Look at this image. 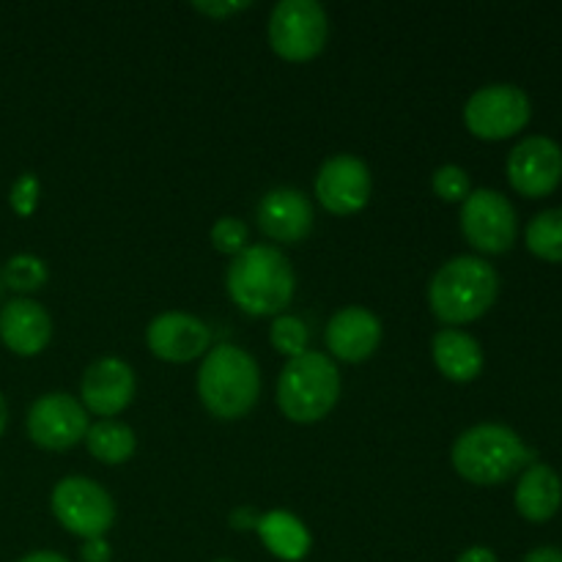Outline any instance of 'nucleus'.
Listing matches in <instances>:
<instances>
[{
    "mask_svg": "<svg viewBox=\"0 0 562 562\" xmlns=\"http://www.w3.org/2000/svg\"><path fill=\"white\" fill-rule=\"evenodd\" d=\"M532 115L530 97L519 86L494 82L477 88L464 108V121L472 135L483 140H503L527 126Z\"/></svg>",
    "mask_w": 562,
    "mask_h": 562,
    "instance_id": "0eeeda50",
    "label": "nucleus"
},
{
    "mask_svg": "<svg viewBox=\"0 0 562 562\" xmlns=\"http://www.w3.org/2000/svg\"><path fill=\"white\" fill-rule=\"evenodd\" d=\"M214 562H234V560H214Z\"/></svg>",
    "mask_w": 562,
    "mask_h": 562,
    "instance_id": "f704fd0d",
    "label": "nucleus"
},
{
    "mask_svg": "<svg viewBox=\"0 0 562 562\" xmlns=\"http://www.w3.org/2000/svg\"><path fill=\"white\" fill-rule=\"evenodd\" d=\"M431 355L439 371L453 382H472L483 371V349L461 329H439L431 340Z\"/></svg>",
    "mask_w": 562,
    "mask_h": 562,
    "instance_id": "6ab92c4d",
    "label": "nucleus"
},
{
    "mask_svg": "<svg viewBox=\"0 0 562 562\" xmlns=\"http://www.w3.org/2000/svg\"><path fill=\"white\" fill-rule=\"evenodd\" d=\"M146 344L159 360L190 362L206 355L209 346H212V329L198 316L170 311L148 324Z\"/></svg>",
    "mask_w": 562,
    "mask_h": 562,
    "instance_id": "ddd939ff",
    "label": "nucleus"
},
{
    "mask_svg": "<svg viewBox=\"0 0 562 562\" xmlns=\"http://www.w3.org/2000/svg\"><path fill=\"white\" fill-rule=\"evenodd\" d=\"M5 420H9V409H5V401L3 395H0V434L5 431Z\"/></svg>",
    "mask_w": 562,
    "mask_h": 562,
    "instance_id": "72a5a7b5",
    "label": "nucleus"
},
{
    "mask_svg": "<svg viewBox=\"0 0 562 562\" xmlns=\"http://www.w3.org/2000/svg\"><path fill=\"white\" fill-rule=\"evenodd\" d=\"M562 481L547 464H530L516 486V510L527 521H549L560 510Z\"/></svg>",
    "mask_w": 562,
    "mask_h": 562,
    "instance_id": "a211bd4d",
    "label": "nucleus"
},
{
    "mask_svg": "<svg viewBox=\"0 0 562 562\" xmlns=\"http://www.w3.org/2000/svg\"><path fill=\"white\" fill-rule=\"evenodd\" d=\"M258 519H261V516L252 508H247V505L245 508H236L234 514H231V525H234L236 530H256Z\"/></svg>",
    "mask_w": 562,
    "mask_h": 562,
    "instance_id": "c756f323",
    "label": "nucleus"
},
{
    "mask_svg": "<svg viewBox=\"0 0 562 562\" xmlns=\"http://www.w3.org/2000/svg\"><path fill=\"white\" fill-rule=\"evenodd\" d=\"M86 445L99 461L104 464H121L135 453V431L126 423L119 420H99L88 426Z\"/></svg>",
    "mask_w": 562,
    "mask_h": 562,
    "instance_id": "412c9836",
    "label": "nucleus"
},
{
    "mask_svg": "<svg viewBox=\"0 0 562 562\" xmlns=\"http://www.w3.org/2000/svg\"><path fill=\"white\" fill-rule=\"evenodd\" d=\"M499 294V274L486 258L456 256L434 272L428 283V305L445 324H467L481 318Z\"/></svg>",
    "mask_w": 562,
    "mask_h": 562,
    "instance_id": "f03ea898",
    "label": "nucleus"
},
{
    "mask_svg": "<svg viewBox=\"0 0 562 562\" xmlns=\"http://www.w3.org/2000/svg\"><path fill=\"white\" fill-rule=\"evenodd\" d=\"M508 179L521 195H549L562 181V148L552 137H525L521 143H516L508 157Z\"/></svg>",
    "mask_w": 562,
    "mask_h": 562,
    "instance_id": "9b49d317",
    "label": "nucleus"
},
{
    "mask_svg": "<svg viewBox=\"0 0 562 562\" xmlns=\"http://www.w3.org/2000/svg\"><path fill=\"white\" fill-rule=\"evenodd\" d=\"M258 225L278 241H302L313 228V206L305 192L294 187H274L261 198L256 209Z\"/></svg>",
    "mask_w": 562,
    "mask_h": 562,
    "instance_id": "2eb2a0df",
    "label": "nucleus"
},
{
    "mask_svg": "<svg viewBox=\"0 0 562 562\" xmlns=\"http://www.w3.org/2000/svg\"><path fill=\"white\" fill-rule=\"evenodd\" d=\"M49 335H53V318L36 300H27V296L11 300L0 311V340L14 355H38L49 344Z\"/></svg>",
    "mask_w": 562,
    "mask_h": 562,
    "instance_id": "f3484780",
    "label": "nucleus"
},
{
    "mask_svg": "<svg viewBox=\"0 0 562 562\" xmlns=\"http://www.w3.org/2000/svg\"><path fill=\"white\" fill-rule=\"evenodd\" d=\"M53 514L60 525L80 538H104L113 527V497L91 477H64L53 488Z\"/></svg>",
    "mask_w": 562,
    "mask_h": 562,
    "instance_id": "6e6552de",
    "label": "nucleus"
},
{
    "mask_svg": "<svg viewBox=\"0 0 562 562\" xmlns=\"http://www.w3.org/2000/svg\"><path fill=\"white\" fill-rule=\"evenodd\" d=\"M521 562H562V552L554 547H541V549H532Z\"/></svg>",
    "mask_w": 562,
    "mask_h": 562,
    "instance_id": "2f4dec72",
    "label": "nucleus"
},
{
    "mask_svg": "<svg viewBox=\"0 0 562 562\" xmlns=\"http://www.w3.org/2000/svg\"><path fill=\"white\" fill-rule=\"evenodd\" d=\"M20 562H69V560L58 552H33V554H25Z\"/></svg>",
    "mask_w": 562,
    "mask_h": 562,
    "instance_id": "473e14b6",
    "label": "nucleus"
},
{
    "mask_svg": "<svg viewBox=\"0 0 562 562\" xmlns=\"http://www.w3.org/2000/svg\"><path fill=\"white\" fill-rule=\"evenodd\" d=\"M256 532L261 536L263 547L274 554V558L285 560V562H296L302 558H307L311 552V532L307 527L296 519L294 514L289 510H269L258 519Z\"/></svg>",
    "mask_w": 562,
    "mask_h": 562,
    "instance_id": "aec40b11",
    "label": "nucleus"
},
{
    "mask_svg": "<svg viewBox=\"0 0 562 562\" xmlns=\"http://www.w3.org/2000/svg\"><path fill=\"white\" fill-rule=\"evenodd\" d=\"M250 5V0H228V3H223V0H198L195 9L203 11V14H212V16H225V14H234V11H241Z\"/></svg>",
    "mask_w": 562,
    "mask_h": 562,
    "instance_id": "cd10ccee",
    "label": "nucleus"
},
{
    "mask_svg": "<svg viewBox=\"0 0 562 562\" xmlns=\"http://www.w3.org/2000/svg\"><path fill=\"white\" fill-rule=\"evenodd\" d=\"M228 294L250 316H280L294 300L296 274L285 252L272 245H250L228 267Z\"/></svg>",
    "mask_w": 562,
    "mask_h": 562,
    "instance_id": "f257e3e1",
    "label": "nucleus"
},
{
    "mask_svg": "<svg viewBox=\"0 0 562 562\" xmlns=\"http://www.w3.org/2000/svg\"><path fill=\"white\" fill-rule=\"evenodd\" d=\"M0 278H3V285L14 291H36L47 283V263L33 252H16L5 261Z\"/></svg>",
    "mask_w": 562,
    "mask_h": 562,
    "instance_id": "5701e85b",
    "label": "nucleus"
},
{
    "mask_svg": "<svg viewBox=\"0 0 562 562\" xmlns=\"http://www.w3.org/2000/svg\"><path fill=\"white\" fill-rule=\"evenodd\" d=\"M316 198L333 214H355L371 198V170L360 157L335 154L316 176Z\"/></svg>",
    "mask_w": 562,
    "mask_h": 562,
    "instance_id": "f8f14e48",
    "label": "nucleus"
},
{
    "mask_svg": "<svg viewBox=\"0 0 562 562\" xmlns=\"http://www.w3.org/2000/svg\"><path fill=\"white\" fill-rule=\"evenodd\" d=\"M340 395L338 366L322 351H302L285 362L278 382V406L294 423H316L333 412Z\"/></svg>",
    "mask_w": 562,
    "mask_h": 562,
    "instance_id": "39448f33",
    "label": "nucleus"
},
{
    "mask_svg": "<svg viewBox=\"0 0 562 562\" xmlns=\"http://www.w3.org/2000/svg\"><path fill=\"white\" fill-rule=\"evenodd\" d=\"M80 393L86 409L108 420V417L124 412L135 398V373L119 357H102L88 366L80 382Z\"/></svg>",
    "mask_w": 562,
    "mask_h": 562,
    "instance_id": "4468645a",
    "label": "nucleus"
},
{
    "mask_svg": "<svg viewBox=\"0 0 562 562\" xmlns=\"http://www.w3.org/2000/svg\"><path fill=\"white\" fill-rule=\"evenodd\" d=\"M272 346L278 351L289 357H300L302 351H307V340H311V333H307V324L296 316H278L274 318L272 329Z\"/></svg>",
    "mask_w": 562,
    "mask_h": 562,
    "instance_id": "b1692460",
    "label": "nucleus"
},
{
    "mask_svg": "<svg viewBox=\"0 0 562 562\" xmlns=\"http://www.w3.org/2000/svg\"><path fill=\"white\" fill-rule=\"evenodd\" d=\"M198 393L203 406L220 420L245 417L261 393L258 362L234 344H217L206 351L198 371Z\"/></svg>",
    "mask_w": 562,
    "mask_h": 562,
    "instance_id": "7ed1b4c3",
    "label": "nucleus"
},
{
    "mask_svg": "<svg viewBox=\"0 0 562 562\" xmlns=\"http://www.w3.org/2000/svg\"><path fill=\"white\" fill-rule=\"evenodd\" d=\"M527 247L543 261L562 263V209H547L527 225Z\"/></svg>",
    "mask_w": 562,
    "mask_h": 562,
    "instance_id": "4be33fe9",
    "label": "nucleus"
},
{
    "mask_svg": "<svg viewBox=\"0 0 562 562\" xmlns=\"http://www.w3.org/2000/svg\"><path fill=\"white\" fill-rule=\"evenodd\" d=\"M0 291H3V278H0Z\"/></svg>",
    "mask_w": 562,
    "mask_h": 562,
    "instance_id": "c9c22d12",
    "label": "nucleus"
},
{
    "mask_svg": "<svg viewBox=\"0 0 562 562\" xmlns=\"http://www.w3.org/2000/svg\"><path fill=\"white\" fill-rule=\"evenodd\" d=\"M27 434L47 450H69L88 434L86 406L69 393H47L27 412Z\"/></svg>",
    "mask_w": 562,
    "mask_h": 562,
    "instance_id": "9d476101",
    "label": "nucleus"
},
{
    "mask_svg": "<svg viewBox=\"0 0 562 562\" xmlns=\"http://www.w3.org/2000/svg\"><path fill=\"white\" fill-rule=\"evenodd\" d=\"M38 195H42V184H38L36 176H33V173H22L20 179H16L14 184H11L9 203H11V209H14L16 214L27 217V214L36 212Z\"/></svg>",
    "mask_w": 562,
    "mask_h": 562,
    "instance_id": "bb28decb",
    "label": "nucleus"
},
{
    "mask_svg": "<svg viewBox=\"0 0 562 562\" xmlns=\"http://www.w3.org/2000/svg\"><path fill=\"white\" fill-rule=\"evenodd\" d=\"M212 245L220 252H228V256H239L247 247V225L236 217H223L214 223L212 228Z\"/></svg>",
    "mask_w": 562,
    "mask_h": 562,
    "instance_id": "a878e982",
    "label": "nucleus"
},
{
    "mask_svg": "<svg viewBox=\"0 0 562 562\" xmlns=\"http://www.w3.org/2000/svg\"><path fill=\"white\" fill-rule=\"evenodd\" d=\"M434 184V192H437L442 201H467V195L472 192V181H470V173H467L461 165H442V168L434 173L431 179Z\"/></svg>",
    "mask_w": 562,
    "mask_h": 562,
    "instance_id": "393cba45",
    "label": "nucleus"
},
{
    "mask_svg": "<svg viewBox=\"0 0 562 562\" xmlns=\"http://www.w3.org/2000/svg\"><path fill=\"white\" fill-rule=\"evenodd\" d=\"M327 11L316 0H280L269 16V42L280 58L311 60L327 44Z\"/></svg>",
    "mask_w": 562,
    "mask_h": 562,
    "instance_id": "423d86ee",
    "label": "nucleus"
},
{
    "mask_svg": "<svg viewBox=\"0 0 562 562\" xmlns=\"http://www.w3.org/2000/svg\"><path fill=\"white\" fill-rule=\"evenodd\" d=\"M461 231L467 241L481 252H505L514 247L516 231V209L508 198L497 190H472L461 206Z\"/></svg>",
    "mask_w": 562,
    "mask_h": 562,
    "instance_id": "1a4fd4ad",
    "label": "nucleus"
},
{
    "mask_svg": "<svg viewBox=\"0 0 562 562\" xmlns=\"http://www.w3.org/2000/svg\"><path fill=\"white\" fill-rule=\"evenodd\" d=\"M532 459L536 453L521 442L519 434L499 423H481V426L467 428L453 445L456 472L477 486L508 481Z\"/></svg>",
    "mask_w": 562,
    "mask_h": 562,
    "instance_id": "20e7f679",
    "label": "nucleus"
},
{
    "mask_svg": "<svg viewBox=\"0 0 562 562\" xmlns=\"http://www.w3.org/2000/svg\"><path fill=\"white\" fill-rule=\"evenodd\" d=\"M456 562H499L497 554L492 552V549L486 547H470L467 552L459 554V560Z\"/></svg>",
    "mask_w": 562,
    "mask_h": 562,
    "instance_id": "7c9ffc66",
    "label": "nucleus"
},
{
    "mask_svg": "<svg viewBox=\"0 0 562 562\" xmlns=\"http://www.w3.org/2000/svg\"><path fill=\"white\" fill-rule=\"evenodd\" d=\"M379 340H382V322L368 307H340L327 324V349L338 360H368L376 351Z\"/></svg>",
    "mask_w": 562,
    "mask_h": 562,
    "instance_id": "dca6fc26",
    "label": "nucleus"
},
{
    "mask_svg": "<svg viewBox=\"0 0 562 562\" xmlns=\"http://www.w3.org/2000/svg\"><path fill=\"white\" fill-rule=\"evenodd\" d=\"M110 543L104 538H88L80 549L82 562H110Z\"/></svg>",
    "mask_w": 562,
    "mask_h": 562,
    "instance_id": "c85d7f7f",
    "label": "nucleus"
}]
</instances>
